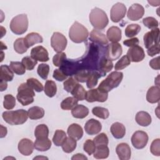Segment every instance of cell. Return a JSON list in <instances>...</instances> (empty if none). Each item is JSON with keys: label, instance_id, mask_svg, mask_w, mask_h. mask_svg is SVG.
<instances>
[{"label": "cell", "instance_id": "obj_53", "mask_svg": "<svg viewBox=\"0 0 160 160\" xmlns=\"http://www.w3.org/2000/svg\"><path fill=\"white\" fill-rule=\"evenodd\" d=\"M96 145L94 142L91 139H87L83 145V149L84 151L88 153L89 155H91L92 154L94 153L96 149Z\"/></svg>", "mask_w": 160, "mask_h": 160}, {"label": "cell", "instance_id": "obj_64", "mask_svg": "<svg viewBox=\"0 0 160 160\" xmlns=\"http://www.w3.org/2000/svg\"><path fill=\"white\" fill-rule=\"evenodd\" d=\"M48 159V158H46V157H44V156H37V157H35L33 158V159Z\"/></svg>", "mask_w": 160, "mask_h": 160}, {"label": "cell", "instance_id": "obj_44", "mask_svg": "<svg viewBox=\"0 0 160 160\" xmlns=\"http://www.w3.org/2000/svg\"><path fill=\"white\" fill-rule=\"evenodd\" d=\"M26 83L33 90H35L36 92H41L44 89L42 83L39 81H38L37 79H35L34 78H31L28 79Z\"/></svg>", "mask_w": 160, "mask_h": 160}, {"label": "cell", "instance_id": "obj_7", "mask_svg": "<svg viewBox=\"0 0 160 160\" xmlns=\"http://www.w3.org/2000/svg\"><path fill=\"white\" fill-rule=\"evenodd\" d=\"M66 38L61 32H54L51 38V45L54 51L61 52L64 51L67 46Z\"/></svg>", "mask_w": 160, "mask_h": 160}, {"label": "cell", "instance_id": "obj_62", "mask_svg": "<svg viewBox=\"0 0 160 160\" xmlns=\"http://www.w3.org/2000/svg\"><path fill=\"white\" fill-rule=\"evenodd\" d=\"M148 2L152 6H158L160 4V1H148Z\"/></svg>", "mask_w": 160, "mask_h": 160}, {"label": "cell", "instance_id": "obj_4", "mask_svg": "<svg viewBox=\"0 0 160 160\" xmlns=\"http://www.w3.org/2000/svg\"><path fill=\"white\" fill-rule=\"evenodd\" d=\"M88 36L89 32L88 29L78 21H75L72 24L69 31V37L75 43L85 42Z\"/></svg>", "mask_w": 160, "mask_h": 160}, {"label": "cell", "instance_id": "obj_20", "mask_svg": "<svg viewBox=\"0 0 160 160\" xmlns=\"http://www.w3.org/2000/svg\"><path fill=\"white\" fill-rule=\"evenodd\" d=\"M146 100L148 102L151 104L159 102L160 100L159 86H154L148 89L146 94Z\"/></svg>", "mask_w": 160, "mask_h": 160}, {"label": "cell", "instance_id": "obj_42", "mask_svg": "<svg viewBox=\"0 0 160 160\" xmlns=\"http://www.w3.org/2000/svg\"><path fill=\"white\" fill-rule=\"evenodd\" d=\"M10 68L16 74L18 75H22L26 72V68L22 62L19 61H11L10 62L9 65Z\"/></svg>", "mask_w": 160, "mask_h": 160}, {"label": "cell", "instance_id": "obj_54", "mask_svg": "<svg viewBox=\"0 0 160 160\" xmlns=\"http://www.w3.org/2000/svg\"><path fill=\"white\" fill-rule=\"evenodd\" d=\"M150 151L156 156H160V139L159 138L153 140L150 146Z\"/></svg>", "mask_w": 160, "mask_h": 160}, {"label": "cell", "instance_id": "obj_18", "mask_svg": "<svg viewBox=\"0 0 160 160\" xmlns=\"http://www.w3.org/2000/svg\"><path fill=\"white\" fill-rule=\"evenodd\" d=\"M116 154L121 160H128L131 158V149L128 144L121 142L116 148Z\"/></svg>", "mask_w": 160, "mask_h": 160}, {"label": "cell", "instance_id": "obj_47", "mask_svg": "<svg viewBox=\"0 0 160 160\" xmlns=\"http://www.w3.org/2000/svg\"><path fill=\"white\" fill-rule=\"evenodd\" d=\"M131 64V61L127 55L123 56L118 62L115 64L114 69L116 71L122 70L128 67Z\"/></svg>", "mask_w": 160, "mask_h": 160}, {"label": "cell", "instance_id": "obj_59", "mask_svg": "<svg viewBox=\"0 0 160 160\" xmlns=\"http://www.w3.org/2000/svg\"><path fill=\"white\" fill-rule=\"evenodd\" d=\"M71 159L72 160H74V159H86L87 160L88 158L85 156L83 154L78 153L73 155V156L71 158Z\"/></svg>", "mask_w": 160, "mask_h": 160}, {"label": "cell", "instance_id": "obj_49", "mask_svg": "<svg viewBox=\"0 0 160 160\" xmlns=\"http://www.w3.org/2000/svg\"><path fill=\"white\" fill-rule=\"evenodd\" d=\"M37 72L42 79H46L49 72V66L45 63L40 64L38 67Z\"/></svg>", "mask_w": 160, "mask_h": 160}, {"label": "cell", "instance_id": "obj_8", "mask_svg": "<svg viewBox=\"0 0 160 160\" xmlns=\"http://www.w3.org/2000/svg\"><path fill=\"white\" fill-rule=\"evenodd\" d=\"M148 139V135L146 132L137 131L133 133L131 140L134 148L138 149H141L147 145Z\"/></svg>", "mask_w": 160, "mask_h": 160}, {"label": "cell", "instance_id": "obj_5", "mask_svg": "<svg viewBox=\"0 0 160 160\" xmlns=\"http://www.w3.org/2000/svg\"><path fill=\"white\" fill-rule=\"evenodd\" d=\"M28 24L29 21L27 15L26 14H21L12 19L9 28L14 34L21 35L26 32L28 28Z\"/></svg>", "mask_w": 160, "mask_h": 160}, {"label": "cell", "instance_id": "obj_50", "mask_svg": "<svg viewBox=\"0 0 160 160\" xmlns=\"http://www.w3.org/2000/svg\"><path fill=\"white\" fill-rule=\"evenodd\" d=\"M143 24L148 28L154 29L158 28L159 22L156 19L153 17H146L142 19Z\"/></svg>", "mask_w": 160, "mask_h": 160}, {"label": "cell", "instance_id": "obj_11", "mask_svg": "<svg viewBox=\"0 0 160 160\" xmlns=\"http://www.w3.org/2000/svg\"><path fill=\"white\" fill-rule=\"evenodd\" d=\"M122 52V48L121 45L118 42H112L108 45L106 48V58L110 61H114L118 59Z\"/></svg>", "mask_w": 160, "mask_h": 160}, {"label": "cell", "instance_id": "obj_33", "mask_svg": "<svg viewBox=\"0 0 160 160\" xmlns=\"http://www.w3.org/2000/svg\"><path fill=\"white\" fill-rule=\"evenodd\" d=\"M76 146H77L76 140L69 136L66 139L63 144L61 145V147H62V149L64 152L71 153L76 149Z\"/></svg>", "mask_w": 160, "mask_h": 160}, {"label": "cell", "instance_id": "obj_30", "mask_svg": "<svg viewBox=\"0 0 160 160\" xmlns=\"http://www.w3.org/2000/svg\"><path fill=\"white\" fill-rule=\"evenodd\" d=\"M28 115L31 119L36 120L41 119L44 116V110L39 106H33L28 109Z\"/></svg>", "mask_w": 160, "mask_h": 160}, {"label": "cell", "instance_id": "obj_39", "mask_svg": "<svg viewBox=\"0 0 160 160\" xmlns=\"http://www.w3.org/2000/svg\"><path fill=\"white\" fill-rule=\"evenodd\" d=\"M78 103V100L74 97H68L61 103V108L63 110H71Z\"/></svg>", "mask_w": 160, "mask_h": 160}, {"label": "cell", "instance_id": "obj_46", "mask_svg": "<svg viewBox=\"0 0 160 160\" xmlns=\"http://www.w3.org/2000/svg\"><path fill=\"white\" fill-rule=\"evenodd\" d=\"M22 64L27 70H32L38 63V61L33 59L31 56H25L22 59Z\"/></svg>", "mask_w": 160, "mask_h": 160}, {"label": "cell", "instance_id": "obj_48", "mask_svg": "<svg viewBox=\"0 0 160 160\" xmlns=\"http://www.w3.org/2000/svg\"><path fill=\"white\" fill-rule=\"evenodd\" d=\"M93 141L96 145V146H108V143H109V139L108 138L107 136V135L104 133H100L99 134L97 135L94 139H93Z\"/></svg>", "mask_w": 160, "mask_h": 160}, {"label": "cell", "instance_id": "obj_23", "mask_svg": "<svg viewBox=\"0 0 160 160\" xmlns=\"http://www.w3.org/2000/svg\"><path fill=\"white\" fill-rule=\"evenodd\" d=\"M135 120L139 125L143 127L148 126L152 122V119L150 114L148 112L143 111L137 112L135 117Z\"/></svg>", "mask_w": 160, "mask_h": 160}, {"label": "cell", "instance_id": "obj_28", "mask_svg": "<svg viewBox=\"0 0 160 160\" xmlns=\"http://www.w3.org/2000/svg\"><path fill=\"white\" fill-rule=\"evenodd\" d=\"M71 114L75 118L83 119L88 115L89 109L84 105L77 104L71 109Z\"/></svg>", "mask_w": 160, "mask_h": 160}, {"label": "cell", "instance_id": "obj_17", "mask_svg": "<svg viewBox=\"0 0 160 160\" xmlns=\"http://www.w3.org/2000/svg\"><path fill=\"white\" fill-rule=\"evenodd\" d=\"M101 129L102 125L101 122L93 118L89 119L84 125V130L86 132L91 136L98 134L101 131Z\"/></svg>", "mask_w": 160, "mask_h": 160}, {"label": "cell", "instance_id": "obj_52", "mask_svg": "<svg viewBox=\"0 0 160 160\" xmlns=\"http://www.w3.org/2000/svg\"><path fill=\"white\" fill-rule=\"evenodd\" d=\"M78 83V82L72 77H70L63 82L64 89L68 92H71L75 86Z\"/></svg>", "mask_w": 160, "mask_h": 160}, {"label": "cell", "instance_id": "obj_6", "mask_svg": "<svg viewBox=\"0 0 160 160\" xmlns=\"http://www.w3.org/2000/svg\"><path fill=\"white\" fill-rule=\"evenodd\" d=\"M34 90L26 82H23L19 86L16 98L22 106H28L32 103L34 102Z\"/></svg>", "mask_w": 160, "mask_h": 160}, {"label": "cell", "instance_id": "obj_3", "mask_svg": "<svg viewBox=\"0 0 160 160\" xmlns=\"http://www.w3.org/2000/svg\"><path fill=\"white\" fill-rule=\"evenodd\" d=\"M2 117L10 125H20L24 124L28 118V112L24 109L8 111L2 112Z\"/></svg>", "mask_w": 160, "mask_h": 160}, {"label": "cell", "instance_id": "obj_63", "mask_svg": "<svg viewBox=\"0 0 160 160\" xmlns=\"http://www.w3.org/2000/svg\"><path fill=\"white\" fill-rule=\"evenodd\" d=\"M159 76L158 75V76H157V78L155 79V81H154L155 84H156L158 86H159Z\"/></svg>", "mask_w": 160, "mask_h": 160}, {"label": "cell", "instance_id": "obj_9", "mask_svg": "<svg viewBox=\"0 0 160 160\" xmlns=\"http://www.w3.org/2000/svg\"><path fill=\"white\" fill-rule=\"evenodd\" d=\"M126 7L121 2H117L114 4L110 11L111 20L113 22H118L122 20L126 15Z\"/></svg>", "mask_w": 160, "mask_h": 160}, {"label": "cell", "instance_id": "obj_10", "mask_svg": "<svg viewBox=\"0 0 160 160\" xmlns=\"http://www.w3.org/2000/svg\"><path fill=\"white\" fill-rule=\"evenodd\" d=\"M108 97V93L102 92L98 88H95L90 89L86 92L85 99L89 102H93L95 101L103 102L107 100Z\"/></svg>", "mask_w": 160, "mask_h": 160}, {"label": "cell", "instance_id": "obj_35", "mask_svg": "<svg viewBox=\"0 0 160 160\" xmlns=\"http://www.w3.org/2000/svg\"><path fill=\"white\" fill-rule=\"evenodd\" d=\"M49 129L48 127L44 124L38 125L34 130V136L36 139L48 138Z\"/></svg>", "mask_w": 160, "mask_h": 160}, {"label": "cell", "instance_id": "obj_45", "mask_svg": "<svg viewBox=\"0 0 160 160\" xmlns=\"http://www.w3.org/2000/svg\"><path fill=\"white\" fill-rule=\"evenodd\" d=\"M90 70L88 69H81L78 71H77L74 74V79L79 82H84L85 81H87L90 73H91Z\"/></svg>", "mask_w": 160, "mask_h": 160}, {"label": "cell", "instance_id": "obj_13", "mask_svg": "<svg viewBox=\"0 0 160 160\" xmlns=\"http://www.w3.org/2000/svg\"><path fill=\"white\" fill-rule=\"evenodd\" d=\"M144 14V8L142 5L138 3H134L131 5L127 13V17L131 21H138L142 18Z\"/></svg>", "mask_w": 160, "mask_h": 160}, {"label": "cell", "instance_id": "obj_12", "mask_svg": "<svg viewBox=\"0 0 160 160\" xmlns=\"http://www.w3.org/2000/svg\"><path fill=\"white\" fill-rule=\"evenodd\" d=\"M126 55L130 59L131 62H133L142 61L145 58V53L143 49L138 45L129 48Z\"/></svg>", "mask_w": 160, "mask_h": 160}, {"label": "cell", "instance_id": "obj_32", "mask_svg": "<svg viewBox=\"0 0 160 160\" xmlns=\"http://www.w3.org/2000/svg\"><path fill=\"white\" fill-rule=\"evenodd\" d=\"M71 94L78 101H83L86 98V91L84 87L78 83L71 92Z\"/></svg>", "mask_w": 160, "mask_h": 160}, {"label": "cell", "instance_id": "obj_58", "mask_svg": "<svg viewBox=\"0 0 160 160\" xmlns=\"http://www.w3.org/2000/svg\"><path fill=\"white\" fill-rule=\"evenodd\" d=\"M149 66L150 67L155 70H159L160 69L159 65V56H158L155 58L152 59L149 61Z\"/></svg>", "mask_w": 160, "mask_h": 160}, {"label": "cell", "instance_id": "obj_51", "mask_svg": "<svg viewBox=\"0 0 160 160\" xmlns=\"http://www.w3.org/2000/svg\"><path fill=\"white\" fill-rule=\"evenodd\" d=\"M66 59V54L63 52H58L52 58V63L55 66L60 67L65 62Z\"/></svg>", "mask_w": 160, "mask_h": 160}, {"label": "cell", "instance_id": "obj_14", "mask_svg": "<svg viewBox=\"0 0 160 160\" xmlns=\"http://www.w3.org/2000/svg\"><path fill=\"white\" fill-rule=\"evenodd\" d=\"M143 41L146 49L151 46L153 43L159 44V29L158 28L146 32L143 36Z\"/></svg>", "mask_w": 160, "mask_h": 160}, {"label": "cell", "instance_id": "obj_31", "mask_svg": "<svg viewBox=\"0 0 160 160\" xmlns=\"http://www.w3.org/2000/svg\"><path fill=\"white\" fill-rule=\"evenodd\" d=\"M109 154V149L108 146H96L95 151L93 153V156L94 158L100 159H106L108 158Z\"/></svg>", "mask_w": 160, "mask_h": 160}, {"label": "cell", "instance_id": "obj_37", "mask_svg": "<svg viewBox=\"0 0 160 160\" xmlns=\"http://www.w3.org/2000/svg\"><path fill=\"white\" fill-rule=\"evenodd\" d=\"M101 77V74L98 71H91L87 81L86 85L89 89H92L94 88L98 82V79Z\"/></svg>", "mask_w": 160, "mask_h": 160}, {"label": "cell", "instance_id": "obj_27", "mask_svg": "<svg viewBox=\"0 0 160 160\" xmlns=\"http://www.w3.org/2000/svg\"><path fill=\"white\" fill-rule=\"evenodd\" d=\"M34 148L39 151H46L51 147V141L48 138L36 139L34 142Z\"/></svg>", "mask_w": 160, "mask_h": 160}, {"label": "cell", "instance_id": "obj_41", "mask_svg": "<svg viewBox=\"0 0 160 160\" xmlns=\"http://www.w3.org/2000/svg\"><path fill=\"white\" fill-rule=\"evenodd\" d=\"M92 114L99 118L106 119L109 118V112L108 109L102 107H94L92 109Z\"/></svg>", "mask_w": 160, "mask_h": 160}, {"label": "cell", "instance_id": "obj_57", "mask_svg": "<svg viewBox=\"0 0 160 160\" xmlns=\"http://www.w3.org/2000/svg\"><path fill=\"white\" fill-rule=\"evenodd\" d=\"M139 42V41L138 38H136V37L132 38L129 39H126L123 41L124 45H125L126 46L129 47V48L138 45Z\"/></svg>", "mask_w": 160, "mask_h": 160}, {"label": "cell", "instance_id": "obj_43", "mask_svg": "<svg viewBox=\"0 0 160 160\" xmlns=\"http://www.w3.org/2000/svg\"><path fill=\"white\" fill-rule=\"evenodd\" d=\"M16 105V99L12 94H6L4 96L3 107L8 110L12 109Z\"/></svg>", "mask_w": 160, "mask_h": 160}, {"label": "cell", "instance_id": "obj_34", "mask_svg": "<svg viewBox=\"0 0 160 160\" xmlns=\"http://www.w3.org/2000/svg\"><path fill=\"white\" fill-rule=\"evenodd\" d=\"M44 91L45 94L49 98L54 96L57 92V86L55 82L52 80L46 81L44 87Z\"/></svg>", "mask_w": 160, "mask_h": 160}, {"label": "cell", "instance_id": "obj_19", "mask_svg": "<svg viewBox=\"0 0 160 160\" xmlns=\"http://www.w3.org/2000/svg\"><path fill=\"white\" fill-rule=\"evenodd\" d=\"M89 40L94 43L101 45H106L108 43V39L106 36L97 29H92L90 32Z\"/></svg>", "mask_w": 160, "mask_h": 160}, {"label": "cell", "instance_id": "obj_24", "mask_svg": "<svg viewBox=\"0 0 160 160\" xmlns=\"http://www.w3.org/2000/svg\"><path fill=\"white\" fill-rule=\"evenodd\" d=\"M106 35L108 41L112 42H119L122 38L121 30L117 26L110 27L107 31Z\"/></svg>", "mask_w": 160, "mask_h": 160}, {"label": "cell", "instance_id": "obj_22", "mask_svg": "<svg viewBox=\"0 0 160 160\" xmlns=\"http://www.w3.org/2000/svg\"><path fill=\"white\" fill-rule=\"evenodd\" d=\"M110 131L113 137L116 139H121L126 134L125 126L119 122H114L111 126Z\"/></svg>", "mask_w": 160, "mask_h": 160}, {"label": "cell", "instance_id": "obj_38", "mask_svg": "<svg viewBox=\"0 0 160 160\" xmlns=\"http://www.w3.org/2000/svg\"><path fill=\"white\" fill-rule=\"evenodd\" d=\"M14 49L18 54H23L26 52L28 49L24 42V38H19L16 39L14 42Z\"/></svg>", "mask_w": 160, "mask_h": 160}, {"label": "cell", "instance_id": "obj_16", "mask_svg": "<svg viewBox=\"0 0 160 160\" xmlns=\"http://www.w3.org/2000/svg\"><path fill=\"white\" fill-rule=\"evenodd\" d=\"M18 148L19 152L21 154L28 156L32 153L34 145L31 139L28 138H23L19 142Z\"/></svg>", "mask_w": 160, "mask_h": 160}, {"label": "cell", "instance_id": "obj_61", "mask_svg": "<svg viewBox=\"0 0 160 160\" xmlns=\"http://www.w3.org/2000/svg\"><path fill=\"white\" fill-rule=\"evenodd\" d=\"M1 91H3L4 90H6L7 89L8 87V84H7V81H3V80H1Z\"/></svg>", "mask_w": 160, "mask_h": 160}, {"label": "cell", "instance_id": "obj_36", "mask_svg": "<svg viewBox=\"0 0 160 160\" xmlns=\"http://www.w3.org/2000/svg\"><path fill=\"white\" fill-rule=\"evenodd\" d=\"M66 138L67 135L64 131L57 129L52 138V142L56 146H60L63 144Z\"/></svg>", "mask_w": 160, "mask_h": 160}, {"label": "cell", "instance_id": "obj_60", "mask_svg": "<svg viewBox=\"0 0 160 160\" xmlns=\"http://www.w3.org/2000/svg\"><path fill=\"white\" fill-rule=\"evenodd\" d=\"M1 138H2L4 137H5L7 134V128L6 127H4L2 125H1Z\"/></svg>", "mask_w": 160, "mask_h": 160}, {"label": "cell", "instance_id": "obj_26", "mask_svg": "<svg viewBox=\"0 0 160 160\" xmlns=\"http://www.w3.org/2000/svg\"><path fill=\"white\" fill-rule=\"evenodd\" d=\"M42 41V37L39 34L34 32L28 34L24 38V42L28 48L32 46L35 44L41 43Z\"/></svg>", "mask_w": 160, "mask_h": 160}, {"label": "cell", "instance_id": "obj_15", "mask_svg": "<svg viewBox=\"0 0 160 160\" xmlns=\"http://www.w3.org/2000/svg\"><path fill=\"white\" fill-rule=\"evenodd\" d=\"M31 56L41 62H46L49 59L47 49L42 46H38L33 48L31 51Z\"/></svg>", "mask_w": 160, "mask_h": 160}, {"label": "cell", "instance_id": "obj_29", "mask_svg": "<svg viewBox=\"0 0 160 160\" xmlns=\"http://www.w3.org/2000/svg\"><path fill=\"white\" fill-rule=\"evenodd\" d=\"M13 78L14 73L10 67L6 64L1 65L0 67V80L11 81Z\"/></svg>", "mask_w": 160, "mask_h": 160}, {"label": "cell", "instance_id": "obj_2", "mask_svg": "<svg viewBox=\"0 0 160 160\" xmlns=\"http://www.w3.org/2000/svg\"><path fill=\"white\" fill-rule=\"evenodd\" d=\"M89 18L91 25L97 30L104 29L109 22V19L105 11L98 8H94L91 10Z\"/></svg>", "mask_w": 160, "mask_h": 160}, {"label": "cell", "instance_id": "obj_21", "mask_svg": "<svg viewBox=\"0 0 160 160\" xmlns=\"http://www.w3.org/2000/svg\"><path fill=\"white\" fill-rule=\"evenodd\" d=\"M67 133L69 137L78 141L82 138L83 136V130L80 125L76 123H73L68 127Z\"/></svg>", "mask_w": 160, "mask_h": 160}, {"label": "cell", "instance_id": "obj_55", "mask_svg": "<svg viewBox=\"0 0 160 160\" xmlns=\"http://www.w3.org/2000/svg\"><path fill=\"white\" fill-rule=\"evenodd\" d=\"M52 77L58 81H63L67 79L68 75L61 69H56L53 72Z\"/></svg>", "mask_w": 160, "mask_h": 160}, {"label": "cell", "instance_id": "obj_1", "mask_svg": "<svg viewBox=\"0 0 160 160\" xmlns=\"http://www.w3.org/2000/svg\"><path fill=\"white\" fill-rule=\"evenodd\" d=\"M122 78L123 73L122 72L113 71L100 82L98 89L102 92L108 93L112 89L117 88L121 82Z\"/></svg>", "mask_w": 160, "mask_h": 160}, {"label": "cell", "instance_id": "obj_40", "mask_svg": "<svg viewBox=\"0 0 160 160\" xmlns=\"http://www.w3.org/2000/svg\"><path fill=\"white\" fill-rule=\"evenodd\" d=\"M141 29L140 25L138 24H130L125 29V35L128 38H132L140 32Z\"/></svg>", "mask_w": 160, "mask_h": 160}, {"label": "cell", "instance_id": "obj_25", "mask_svg": "<svg viewBox=\"0 0 160 160\" xmlns=\"http://www.w3.org/2000/svg\"><path fill=\"white\" fill-rule=\"evenodd\" d=\"M113 68V64L111 61L103 57L101 59L99 66H98V72L101 76H104L107 72H109Z\"/></svg>", "mask_w": 160, "mask_h": 160}, {"label": "cell", "instance_id": "obj_56", "mask_svg": "<svg viewBox=\"0 0 160 160\" xmlns=\"http://www.w3.org/2000/svg\"><path fill=\"white\" fill-rule=\"evenodd\" d=\"M148 54L149 56H154L156 54H159L160 52V48H159V44H154L151 46H150L147 51Z\"/></svg>", "mask_w": 160, "mask_h": 160}]
</instances>
